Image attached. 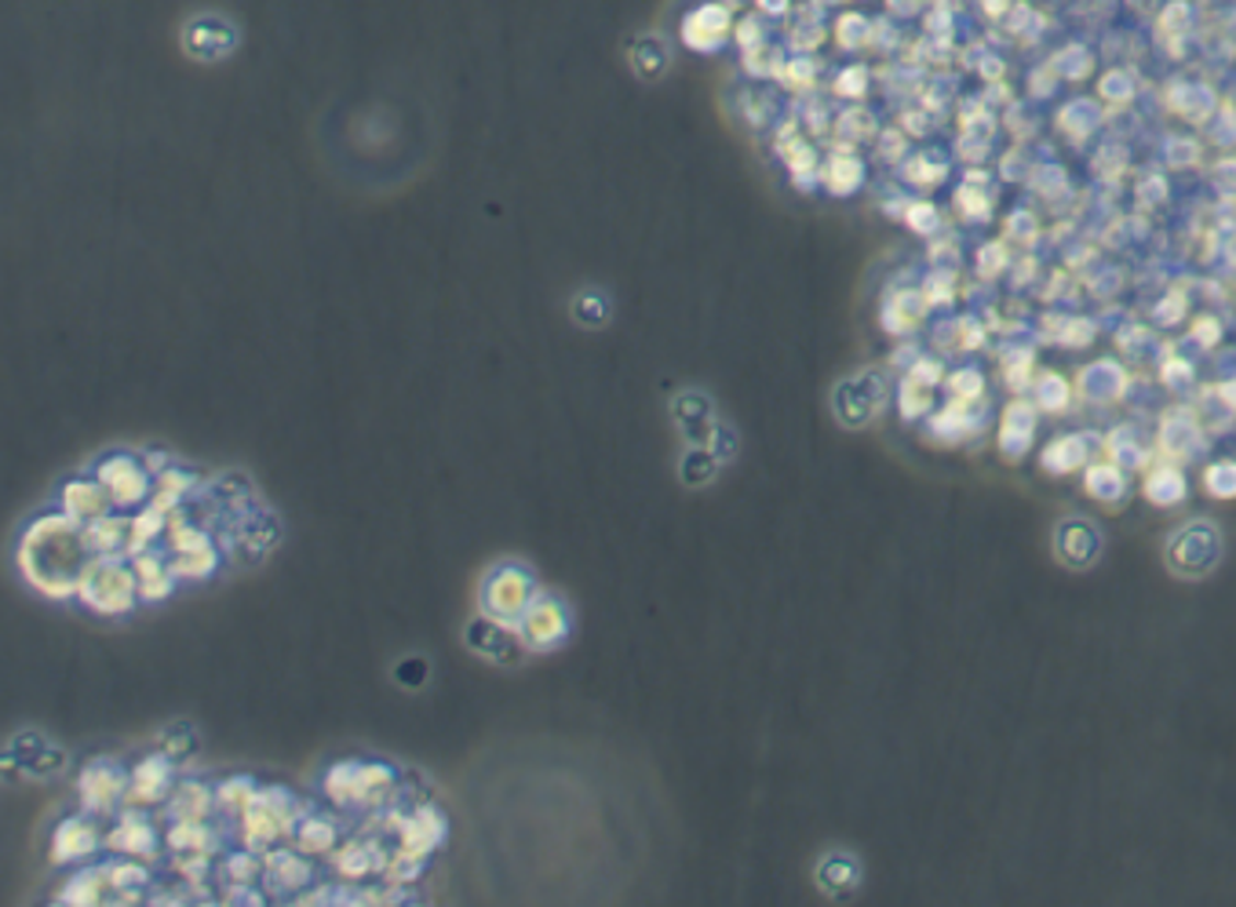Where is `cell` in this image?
Returning a JSON list of instances; mask_svg holds the SVG:
<instances>
[{"label":"cell","instance_id":"6da1fadb","mask_svg":"<svg viewBox=\"0 0 1236 907\" xmlns=\"http://www.w3.org/2000/svg\"><path fill=\"white\" fill-rule=\"evenodd\" d=\"M88 562H92V551H88L85 525L66 510H44L22 529L15 543L19 576L26 580V587H33L41 598H52V602L77 598Z\"/></svg>","mask_w":1236,"mask_h":907},{"label":"cell","instance_id":"7a4b0ae2","mask_svg":"<svg viewBox=\"0 0 1236 907\" xmlns=\"http://www.w3.org/2000/svg\"><path fill=\"white\" fill-rule=\"evenodd\" d=\"M322 795L344 813H380L387 806H398L402 773L391 762H380V758H339V762L325 769Z\"/></svg>","mask_w":1236,"mask_h":907},{"label":"cell","instance_id":"3957f363","mask_svg":"<svg viewBox=\"0 0 1236 907\" xmlns=\"http://www.w3.org/2000/svg\"><path fill=\"white\" fill-rule=\"evenodd\" d=\"M303 813H307V806H303L289 787L259 784L252 806L237 816V846H248V849H256V853H267V849L289 842L292 827H296V820Z\"/></svg>","mask_w":1236,"mask_h":907},{"label":"cell","instance_id":"277c9868","mask_svg":"<svg viewBox=\"0 0 1236 907\" xmlns=\"http://www.w3.org/2000/svg\"><path fill=\"white\" fill-rule=\"evenodd\" d=\"M139 580H135L132 558H92L77 587V605L92 616L121 620L139 605Z\"/></svg>","mask_w":1236,"mask_h":907},{"label":"cell","instance_id":"5b68a950","mask_svg":"<svg viewBox=\"0 0 1236 907\" xmlns=\"http://www.w3.org/2000/svg\"><path fill=\"white\" fill-rule=\"evenodd\" d=\"M537 576H532L529 565L521 562H501L485 572L482 591H479V605L490 616L504 620V623H518L521 612L529 609V602L537 598Z\"/></svg>","mask_w":1236,"mask_h":907},{"label":"cell","instance_id":"8992f818","mask_svg":"<svg viewBox=\"0 0 1236 907\" xmlns=\"http://www.w3.org/2000/svg\"><path fill=\"white\" fill-rule=\"evenodd\" d=\"M128 776L132 766H121L117 758H88L77 769V806L92 816H110L124 809V795H128Z\"/></svg>","mask_w":1236,"mask_h":907},{"label":"cell","instance_id":"52a82bcc","mask_svg":"<svg viewBox=\"0 0 1236 907\" xmlns=\"http://www.w3.org/2000/svg\"><path fill=\"white\" fill-rule=\"evenodd\" d=\"M92 474L103 481V489L110 492V503L117 510H139L154 500V474L146 470L143 456H132V452H106L103 460H95Z\"/></svg>","mask_w":1236,"mask_h":907},{"label":"cell","instance_id":"ba28073f","mask_svg":"<svg viewBox=\"0 0 1236 907\" xmlns=\"http://www.w3.org/2000/svg\"><path fill=\"white\" fill-rule=\"evenodd\" d=\"M521 642L529 645V653H554L570 642L573 634V616L565 609L562 598H554L548 591H537V598L529 602V609L521 612V620L515 623Z\"/></svg>","mask_w":1236,"mask_h":907},{"label":"cell","instance_id":"9c48e42d","mask_svg":"<svg viewBox=\"0 0 1236 907\" xmlns=\"http://www.w3.org/2000/svg\"><path fill=\"white\" fill-rule=\"evenodd\" d=\"M1222 558V532L1211 521H1186L1167 543V565L1178 576H1207Z\"/></svg>","mask_w":1236,"mask_h":907},{"label":"cell","instance_id":"30bf717a","mask_svg":"<svg viewBox=\"0 0 1236 907\" xmlns=\"http://www.w3.org/2000/svg\"><path fill=\"white\" fill-rule=\"evenodd\" d=\"M314 875H317L314 857L300 853L292 842H281L263 853V878H259V886L270 893V900L292 904L303 889L314 886Z\"/></svg>","mask_w":1236,"mask_h":907},{"label":"cell","instance_id":"8fae6325","mask_svg":"<svg viewBox=\"0 0 1236 907\" xmlns=\"http://www.w3.org/2000/svg\"><path fill=\"white\" fill-rule=\"evenodd\" d=\"M463 642L474 656L490 660L496 667H518L529 656V645L521 642V634L515 623H504L490 616V612H479L468 627H463Z\"/></svg>","mask_w":1236,"mask_h":907},{"label":"cell","instance_id":"7c38bea8","mask_svg":"<svg viewBox=\"0 0 1236 907\" xmlns=\"http://www.w3.org/2000/svg\"><path fill=\"white\" fill-rule=\"evenodd\" d=\"M176 762L168 758L161 747L150 755H143L139 762L132 766V776H128V795H124V806L128 809H165V802L172 798V791L179 784L176 776Z\"/></svg>","mask_w":1236,"mask_h":907},{"label":"cell","instance_id":"4fadbf2b","mask_svg":"<svg viewBox=\"0 0 1236 907\" xmlns=\"http://www.w3.org/2000/svg\"><path fill=\"white\" fill-rule=\"evenodd\" d=\"M52 864L66 868V864H85L95 853H106V831L99 827V816L77 809L70 816H63L52 831Z\"/></svg>","mask_w":1236,"mask_h":907},{"label":"cell","instance_id":"5bb4252c","mask_svg":"<svg viewBox=\"0 0 1236 907\" xmlns=\"http://www.w3.org/2000/svg\"><path fill=\"white\" fill-rule=\"evenodd\" d=\"M165 849V831H157V824L146 816V809H128L124 806L117 813V820L106 827V853L110 857H139V860H154L161 857Z\"/></svg>","mask_w":1236,"mask_h":907},{"label":"cell","instance_id":"9a60e30c","mask_svg":"<svg viewBox=\"0 0 1236 907\" xmlns=\"http://www.w3.org/2000/svg\"><path fill=\"white\" fill-rule=\"evenodd\" d=\"M394 846H383L380 835H350L336 846V853L328 857V868L336 871L339 882H369V878H383V871L391 864Z\"/></svg>","mask_w":1236,"mask_h":907},{"label":"cell","instance_id":"2e32d148","mask_svg":"<svg viewBox=\"0 0 1236 907\" xmlns=\"http://www.w3.org/2000/svg\"><path fill=\"white\" fill-rule=\"evenodd\" d=\"M446 831H449L446 813H441L435 802L419 798L413 809H405L398 831H394V849L430 860L441 849V842H446Z\"/></svg>","mask_w":1236,"mask_h":907},{"label":"cell","instance_id":"e0dca14e","mask_svg":"<svg viewBox=\"0 0 1236 907\" xmlns=\"http://www.w3.org/2000/svg\"><path fill=\"white\" fill-rule=\"evenodd\" d=\"M883 379L876 372H861L854 379H843L832 394V408L839 416V423L843 427H868L872 419L883 412V401H887V394H883Z\"/></svg>","mask_w":1236,"mask_h":907},{"label":"cell","instance_id":"ac0fdd59","mask_svg":"<svg viewBox=\"0 0 1236 907\" xmlns=\"http://www.w3.org/2000/svg\"><path fill=\"white\" fill-rule=\"evenodd\" d=\"M106 868H110V907L150 904V893H154L150 860L117 857V860H106Z\"/></svg>","mask_w":1236,"mask_h":907},{"label":"cell","instance_id":"d6986e66","mask_svg":"<svg viewBox=\"0 0 1236 907\" xmlns=\"http://www.w3.org/2000/svg\"><path fill=\"white\" fill-rule=\"evenodd\" d=\"M132 569H135V580H139V598H143L146 605H157V602H165V598L176 594L179 576L172 569V558H168L165 543H161V547H150V551L135 554Z\"/></svg>","mask_w":1236,"mask_h":907},{"label":"cell","instance_id":"ffe728a7","mask_svg":"<svg viewBox=\"0 0 1236 907\" xmlns=\"http://www.w3.org/2000/svg\"><path fill=\"white\" fill-rule=\"evenodd\" d=\"M672 419L686 445H705L708 434L719 423L716 405H711L705 390H678L672 398Z\"/></svg>","mask_w":1236,"mask_h":907},{"label":"cell","instance_id":"44dd1931","mask_svg":"<svg viewBox=\"0 0 1236 907\" xmlns=\"http://www.w3.org/2000/svg\"><path fill=\"white\" fill-rule=\"evenodd\" d=\"M1054 554L1065 565H1072V569H1083V565H1091L1102 554V532L1087 518H1065L1054 529Z\"/></svg>","mask_w":1236,"mask_h":907},{"label":"cell","instance_id":"7402d4cb","mask_svg":"<svg viewBox=\"0 0 1236 907\" xmlns=\"http://www.w3.org/2000/svg\"><path fill=\"white\" fill-rule=\"evenodd\" d=\"M52 900L63 904V907H103V904H110V868H106V860H103V864H88V860H85V864L77 868L59 889H55Z\"/></svg>","mask_w":1236,"mask_h":907},{"label":"cell","instance_id":"603a6c76","mask_svg":"<svg viewBox=\"0 0 1236 907\" xmlns=\"http://www.w3.org/2000/svg\"><path fill=\"white\" fill-rule=\"evenodd\" d=\"M59 510H66L70 518L88 525V521L103 518L117 507L110 503V492L103 489V481H99L95 474H81V478H70L59 489Z\"/></svg>","mask_w":1236,"mask_h":907},{"label":"cell","instance_id":"cb8c5ba5","mask_svg":"<svg viewBox=\"0 0 1236 907\" xmlns=\"http://www.w3.org/2000/svg\"><path fill=\"white\" fill-rule=\"evenodd\" d=\"M215 813V784L201 776H179L172 798L165 802V820H212Z\"/></svg>","mask_w":1236,"mask_h":907},{"label":"cell","instance_id":"d4e9b609","mask_svg":"<svg viewBox=\"0 0 1236 907\" xmlns=\"http://www.w3.org/2000/svg\"><path fill=\"white\" fill-rule=\"evenodd\" d=\"M85 540L92 558H128L132 543V514L128 510H110V514L88 521Z\"/></svg>","mask_w":1236,"mask_h":907},{"label":"cell","instance_id":"484cf974","mask_svg":"<svg viewBox=\"0 0 1236 907\" xmlns=\"http://www.w3.org/2000/svg\"><path fill=\"white\" fill-rule=\"evenodd\" d=\"M183 44H187V52L194 55V59L215 63V59H223V55L234 52L237 33H234L231 22H223V19H215V15H205V19L190 22L187 33H183Z\"/></svg>","mask_w":1236,"mask_h":907},{"label":"cell","instance_id":"4316f807","mask_svg":"<svg viewBox=\"0 0 1236 907\" xmlns=\"http://www.w3.org/2000/svg\"><path fill=\"white\" fill-rule=\"evenodd\" d=\"M289 842L296 846L300 853H307V857H333L336 846L344 842V831H339V824L333 820V816L307 809L296 820V827H292Z\"/></svg>","mask_w":1236,"mask_h":907},{"label":"cell","instance_id":"83f0119b","mask_svg":"<svg viewBox=\"0 0 1236 907\" xmlns=\"http://www.w3.org/2000/svg\"><path fill=\"white\" fill-rule=\"evenodd\" d=\"M165 849H168V853L223 857V835L215 831L212 820H168V827H165Z\"/></svg>","mask_w":1236,"mask_h":907},{"label":"cell","instance_id":"f1b7e54d","mask_svg":"<svg viewBox=\"0 0 1236 907\" xmlns=\"http://www.w3.org/2000/svg\"><path fill=\"white\" fill-rule=\"evenodd\" d=\"M201 489H205V481H201L194 470L172 463V467L161 470L154 478V500L150 503L157 510H165V514H172L176 507H183V503L194 500V496H201Z\"/></svg>","mask_w":1236,"mask_h":907},{"label":"cell","instance_id":"f546056e","mask_svg":"<svg viewBox=\"0 0 1236 907\" xmlns=\"http://www.w3.org/2000/svg\"><path fill=\"white\" fill-rule=\"evenodd\" d=\"M172 558V569L179 576V583H205L212 580L215 572H220L223 565V547L220 543H209V547H198V551H179V554H168Z\"/></svg>","mask_w":1236,"mask_h":907},{"label":"cell","instance_id":"4dcf8cb0","mask_svg":"<svg viewBox=\"0 0 1236 907\" xmlns=\"http://www.w3.org/2000/svg\"><path fill=\"white\" fill-rule=\"evenodd\" d=\"M1032 430H1036V416H1032V408L1025 401H1014L1011 408H1007L1003 427H1000V449H1003L1007 460H1018L1029 449Z\"/></svg>","mask_w":1236,"mask_h":907},{"label":"cell","instance_id":"1f68e13d","mask_svg":"<svg viewBox=\"0 0 1236 907\" xmlns=\"http://www.w3.org/2000/svg\"><path fill=\"white\" fill-rule=\"evenodd\" d=\"M719 470H722V463L708 445H686L683 460H678V481H683L686 489H708V485L719 478Z\"/></svg>","mask_w":1236,"mask_h":907},{"label":"cell","instance_id":"d6a6232c","mask_svg":"<svg viewBox=\"0 0 1236 907\" xmlns=\"http://www.w3.org/2000/svg\"><path fill=\"white\" fill-rule=\"evenodd\" d=\"M256 791H259V784H256L252 776H245V773L220 780V784H215V806H220V816H226V820H237V816L252 806Z\"/></svg>","mask_w":1236,"mask_h":907},{"label":"cell","instance_id":"836d02e7","mask_svg":"<svg viewBox=\"0 0 1236 907\" xmlns=\"http://www.w3.org/2000/svg\"><path fill=\"white\" fill-rule=\"evenodd\" d=\"M215 875H220V886H231V882H259L263 878V853H256V849H248V846H237L231 853L220 857Z\"/></svg>","mask_w":1236,"mask_h":907},{"label":"cell","instance_id":"e575fe53","mask_svg":"<svg viewBox=\"0 0 1236 907\" xmlns=\"http://www.w3.org/2000/svg\"><path fill=\"white\" fill-rule=\"evenodd\" d=\"M861 882V868H857V857L850 853H828L821 864H818V886L824 893H843V889H854Z\"/></svg>","mask_w":1236,"mask_h":907},{"label":"cell","instance_id":"d590c367","mask_svg":"<svg viewBox=\"0 0 1236 907\" xmlns=\"http://www.w3.org/2000/svg\"><path fill=\"white\" fill-rule=\"evenodd\" d=\"M157 747H161L176 766H183L201 751V733L190 722H172V725H165L161 736H157Z\"/></svg>","mask_w":1236,"mask_h":907},{"label":"cell","instance_id":"8d00e7d4","mask_svg":"<svg viewBox=\"0 0 1236 907\" xmlns=\"http://www.w3.org/2000/svg\"><path fill=\"white\" fill-rule=\"evenodd\" d=\"M1124 390V372H1120L1113 361H1098L1087 372H1080V394L1083 398H1116V394Z\"/></svg>","mask_w":1236,"mask_h":907},{"label":"cell","instance_id":"74e56055","mask_svg":"<svg viewBox=\"0 0 1236 907\" xmlns=\"http://www.w3.org/2000/svg\"><path fill=\"white\" fill-rule=\"evenodd\" d=\"M215 860L220 857H205V853H168V871H172V875L179 878V882H187L190 889L194 886H209L212 882V875H215Z\"/></svg>","mask_w":1236,"mask_h":907},{"label":"cell","instance_id":"f35d334b","mask_svg":"<svg viewBox=\"0 0 1236 907\" xmlns=\"http://www.w3.org/2000/svg\"><path fill=\"white\" fill-rule=\"evenodd\" d=\"M861 179H865V168H861L857 157H846V154L828 157V165H824V186L832 190V194H839V197L854 194V190L861 186Z\"/></svg>","mask_w":1236,"mask_h":907},{"label":"cell","instance_id":"ab89813d","mask_svg":"<svg viewBox=\"0 0 1236 907\" xmlns=\"http://www.w3.org/2000/svg\"><path fill=\"white\" fill-rule=\"evenodd\" d=\"M573 317H576V325H584V328H603V325H609V317H614V299H609L606 292H598V288L576 292V296H573Z\"/></svg>","mask_w":1236,"mask_h":907},{"label":"cell","instance_id":"60d3db41","mask_svg":"<svg viewBox=\"0 0 1236 907\" xmlns=\"http://www.w3.org/2000/svg\"><path fill=\"white\" fill-rule=\"evenodd\" d=\"M44 744H48V736H41L37 729H22V733H15V736H11V740H8V747H4V769H8V773H15V769H19V773H26L30 762L41 755V747H44Z\"/></svg>","mask_w":1236,"mask_h":907},{"label":"cell","instance_id":"b9f144b4","mask_svg":"<svg viewBox=\"0 0 1236 907\" xmlns=\"http://www.w3.org/2000/svg\"><path fill=\"white\" fill-rule=\"evenodd\" d=\"M1186 496V478L1178 474L1175 467H1160L1153 470L1149 478H1145V500L1160 503V507H1171Z\"/></svg>","mask_w":1236,"mask_h":907},{"label":"cell","instance_id":"7bdbcfd3","mask_svg":"<svg viewBox=\"0 0 1236 907\" xmlns=\"http://www.w3.org/2000/svg\"><path fill=\"white\" fill-rule=\"evenodd\" d=\"M1083 460H1087V445H1083V438L1069 434V438L1050 441L1047 456H1043V467L1054 470V474H1069V470L1080 467Z\"/></svg>","mask_w":1236,"mask_h":907},{"label":"cell","instance_id":"ee69618b","mask_svg":"<svg viewBox=\"0 0 1236 907\" xmlns=\"http://www.w3.org/2000/svg\"><path fill=\"white\" fill-rule=\"evenodd\" d=\"M1087 492L1094 496V500H1102V503H1113V500H1120V496L1127 492V481H1124V474H1120V467H1113V463H1102V467H1091L1087 470Z\"/></svg>","mask_w":1236,"mask_h":907},{"label":"cell","instance_id":"f6af8a7d","mask_svg":"<svg viewBox=\"0 0 1236 907\" xmlns=\"http://www.w3.org/2000/svg\"><path fill=\"white\" fill-rule=\"evenodd\" d=\"M1171 106L1182 113V117H1189V121H1204L1207 113H1211V106H1215V99H1211V92L1207 88H1175V95H1171Z\"/></svg>","mask_w":1236,"mask_h":907},{"label":"cell","instance_id":"bcb514c9","mask_svg":"<svg viewBox=\"0 0 1236 907\" xmlns=\"http://www.w3.org/2000/svg\"><path fill=\"white\" fill-rule=\"evenodd\" d=\"M1050 66H1054V73L1069 77V81H1080V77L1091 73L1094 59H1091V52H1087V48H1080V44H1072V48H1061V52H1058V59H1054Z\"/></svg>","mask_w":1236,"mask_h":907},{"label":"cell","instance_id":"7dc6e473","mask_svg":"<svg viewBox=\"0 0 1236 907\" xmlns=\"http://www.w3.org/2000/svg\"><path fill=\"white\" fill-rule=\"evenodd\" d=\"M1058 124L1069 135H1076V139H1080V135H1087L1098 124V110H1094V102H1083V99H1076L1072 106H1065L1061 110V117H1058Z\"/></svg>","mask_w":1236,"mask_h":907},{"label":"cell","instance_id":"c3c4849f","mask_svg":"<svg viewBox=\"0 0 1236 907\" xmlns=\"http://www.w3.org/2000/svg\"><path fill=\"white\" fill-rule=\"evenodd\" d=\"M634 70H639L642 77H661L667 70V48L664 44L656 48V41H650V37L634 44Z\"/></svg>","mask_w":1236,"mask_h":907},{"label":"cell","instance_id":"681fc988","mask_svg":"<svg viewBox=\"0 0 1236 907\" xmlns=\"http://www.w3.org/2000/svg\"><path fill=\"white\" fill-rule=\"evenodd\" d=\"M1204 489L1215 496V500H1233L1236 496V463L1222 460V463H1215V467H1207Z\"/></svg>","mask_w":1236,"mask_h":907},{"label":"cell","instance_id":"f907efd6","mask_svg":"<svg viewBox=\"0 0 1236 907\" xmlns=\"http://www.w3.org/2000/svg\"><path fill=\"white\" fill-rule=\"evenodd\" d=\"M66 762H70V758H66V751L59 744H44L41 747V755L33 758L30 762V769H26V776H37V780H48V776H59L63 769H66Z\"/></svg>","mask_w":1236,"mask_h":907},{"label":"cell","instance_id":"816d5d0a","mask_svg":"<svg viewBox=\"0 0 1236 907\" xmlns=\"http://www.w3.org/2000/svg\"><path fill=\"white\" fill-rule=\"evenodd\" d=\"M1036 394L1047 412H1065V405H1069V387H1065V379L1054 376V372H1043L1036 383Z\"/></svg>","mask_w":1236,"mask_h":907},{"label":"cell","instance_id":"f5cc1de1","mask_svg":"<svg viewBox=\"0 0 1236 907\" xmlns=\"http://www.w3.org/2000/svg\"><path fill=\"white\" fill-rule=\"evenodd\" d=\"M427 678H430V664L424 660V656H405V660H398V667H394V682L405 685V689L427 685Z\"/></svg>","mask_w":1236,"mask_h":907},{"label":"cell","instance_id":"db71d44e","mask_svg":"<svg viewBox=\"0 0 1236 907\" xmlns=\"http://www.w3.org/2000/svg\"><path fill=\"white\" fill-rule=\"evenodd\" d=\"M1102 95L1113 99L1116 106H1124V102H1131V95H1134V77L1127 70H1113L1102 81Z\"/></svg>","mask_w":1236,"mask_h":907},{"label":"cell","instance_id":"11a10c76","mask_svg":"<svg viewBox=\"0 0 1236 907\" xmlns=\"http://www.w3.org/2000/svg\"><path fill=\"white\" fill-rule=\"evenodd\" d=\"M705 445H708L711 452H716L722 467H726V463H730V460L737 456V434H733V430L726 427V423H716V430H711V434H708V441H705Z\"/></svg>","mask_w":1236,"mask_h":907},{"label":"cell","instance_id":"9f6ffc18","mask_svg":"<svg viewBox=\"0 0 1236 907\" xmlns=\"http://www.w3.org/2000/svg\"><path fill=\"white\" fill-rule=\"evenodd\" d=\"M868 88V70L865 66H854V70H843V77L835 81V92L846 95V99H861Z\"/></svg>","mask_w":1236,"mask_h":907},{"label":"cell","instance_id":"6f0895ef","mask_svg":"<svg viewBox=\"0 0 1236 907\" xmlns=\"http://www.w3.org/2000/svg\"><path fill=\"white\" fill-rule=\"evenodd\" d=\"M926 408H930V394L920 390V383L909 376V383L901 387V412L904 416H923Z\"/></svg>","mask_w":1236,"mask_h":907},{"label":"cell","instance_id":"680465c9","mask_svg":"<svg viewBox=\"0 0 1236 907\" xmlns=\"http://www.w3.org/2000/svg\"><path fill=\"white\" fill-rule=\"evenodd\" d=\"M839 41L846 44V48H857V44H865L868 41V22L857 15H843V22H839Z\"/></svg>","mask_w":1236,"mask_h":907},{"label":"cell","instance_id":"91938a15","mask_svg":"<svg viewBox=\"0 0 1236 907\" xmlns=\"http://www.w3.org/2000/svg\"><path fill=\"white\" fill-rule=\"evenodd\" d=\"M948 387H952V394H956V398H978L981 387H985V379H981V372H974V369L967 372V369H963L959 376H952Z\"/></svg>","mask_w":1236,"mask_h":907},{"label":"cell","instance_id":"94428289","mask_svg":"<svg viewBox=\"0 0 1236 907\" xmlns=\"http://www.w3.org/2000/svg\"><path fill=\"white\" fill-rule=\"evenodd\" d=\"M904 219H909V226H912L915 234H930V230H937V208H934V204H912Z\"/></svg>","mask_w":1236,"mask_h":907},{"label":"cell","instance_id":"6125c7cd","mask_svg":"<svg viewBox=\"0 0 1236 907\" xmlns=\"http://www.w3.org/2000/svg\"><path fill=\"white\" fill-rule=\"evenodd\" d=\"M1189 19H1193V11H1189L1186 0H1171V4L1164 8V30L1182 33L1189 26Z\"/></svg>","mask_w":1236,"mask_h":907},{"label":"cell","instance_id":"be15d7a7","mask_svg":"<svg viewBox=\"0 0 1236 907\" xmlns=\"http://www.w3.org/2000/svg\"><path fill=\"white\" fill-rule=\"evenodd\" d=\"M956 201H959V208H963V212L978 215V219H985V215H989V197H981L974 186H963Z\"/></svg>","mask_w":1236,"mask_h":907},{"label":"cell","instance_id":"e7e4bbea","mask_svg":"<svg viewBox=\"0 0 1236 907\" xmlns=\"http://www.w3.org/2000/svg\"><path fill=\"white\" fill-rule=\"evenodd\" d=\"M139 456H143L146 470H150L154 478H157V474H161V470H168V467H172V463H176V460H172V452H165V449H146V452H139Z\"/></svg>","mask_w":1236,"mask_h":907},{"label":"cell","instance_id":"03108f58","mask_svg":"<svg viewBox=\"0 0 1236 907\" xmlns=\"http://www.w3.org/2000/svg\"><path fill=\"white\" fill-rule=\"evenodd\" d=\"M912 379L915 383H926V387H930V383L941 379V365H934V361H920V365L912 369Z\"/></svg>","mask_w":1236,"mask_h":907}]
</instances>
